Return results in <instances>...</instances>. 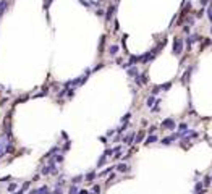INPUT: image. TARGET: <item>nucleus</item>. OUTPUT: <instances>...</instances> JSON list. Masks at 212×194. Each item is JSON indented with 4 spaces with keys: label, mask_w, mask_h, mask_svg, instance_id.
Segmentation results:
<instances>
[{
    "label": "nucleus",
    "mask_w": 212,
    "mask_h": 194,
    "mask_svg": "<svg viewBox=\"0 0 212 194\" xmlns=\"http://www.w3.org/2000/svg\"><path fill=\"white\" fill-rule=\"evenodd\" d=\"M181 52H183V39L175 37L173 39V54L175 55H181Z\"/></svg>",
    "instance_id": "nucleus-1"
},
{
    "label": "nucleus",
    "mask_w": 212,
    "mask_h": 194,
    "mask_svg": "<svg viewBox=\"0 0 212 194\" xmlns=\"http://www.w3.org/2000/svg\"><path fill=\"white\" fill-rule=\"evenodd\" d=\"M175 126H176V123H175L173 118H165V120L162 121V128H164V130H173Z\"/></svg>",
    "instance_id": "nucleus-2"
},
{
    "label": "nucleus",
    "mask_w": 212,
    "mask_h": 194,
    "mask_svg": "<svg viewBox=\"0 0 212 194\" xmlns=\"http://www.w3.org/2000/svg\"><path fill=\"white\" fill-rule=\"evenodd\" d=\"M198 41H199V36H198V34H191V36H188V37H186V47L191 48L193 44L198 42Z\"/></svg>",
    "instance_id": "nucleus-3"
},
{
    "label": "nucleus",
    "mask_w": 212,
    "mask_h": 194,
    "mask_svg": "<svg viewBox=\"0 0 212 194\" xmlns=\"http://www.w3.org/2000/svg\"><path fill=\"white\" fill-rule=\"evenodd\" d=\"M134 133H128L126 136H125V138H123V142H125L126 146H130V144H133L134 142Z\"/></svg>",
    "instance_id": "nucleus-4"
},
{
    "label": "nucleus",
    "mask_w": 212,
    "mask_h": 194,
    "mask_svg": "<svg viewBox=\"0 0 212 194\" xmlns=\"http://www.w3.org/2000/svg\"><path fill=\"white\" fill-rule=\"evenodd\" d=\"M178 138V134H172V136H167V138H164L162 139V144L164 146H170L172 142H173V141Z\"/></svg>",
    "instance_id": "nucleus-5"
},
{
    "label": "nucleus",
    "mask_w": 212,
    "mask_h": 194,
    "mask_svg": "<svg viewBox=\"0 0 212 194\" xmlns=\"http://www.w3.org/2000/svg\"><path fill=\"white\" fill-rule=\"evenodd\" d=\"M113 13H115V5H110L109 10H107V15H105V20L110 21V20H112V16H113Z\"/></svg>",
    "instance_id": "nucleus-6"
},
{
    "label": "nucleus",
    "mask_w": 212,
    "mask_h": 194,
    "mask_svg": "<svg viewBox=\"0 0 212 194\" xmlns=\"http://www.w3.org/2000/svg\"><path fill=\"white\" fill-rule=\"evenodd\" d=\"M204 192V186H202V181H198L196 186H194V194H202Z\"/></svg>",
    "instance_id": "nucleus-7"
},
{
    "label": "nucleus",
    "mask_w": 212,
    "mask_h": 194,
    "mask_svg": "<svg viewBox=\"0 0 212 194\" xmlns=\"http://www.w3.org/2000/svg\"><path fill=\"white\" fill-rule=\"evenodd\" d=\"M7 7H8V2H7V0H2V2H0V16H2L3 13H5Z\"/></svg>",
    "instance_id": "nucleus-8"
},
{
    "label": "nucleus",
    "mask_w": 212,
    "mask_h": 194,
    "mask_svg": "<svg viewBox=\"0 0 212 194\" xmlns=\"http://www.w3.org/2000/svg\"><path fill=\"white\" fill-rule=\"evenodd\" d=\"M154 104H156V97H154V95L147 97V100H146V105H147L149 108H152V107H154Z\"/></svg>",
    "instance_id": "nucleus-9"
},
{
    "label": "nucleus",
    "mask_w": 212,
    "mask_h": 194,
    "mask_svg": "<svg viewBox=\"0 0 212 194\" xmlns=\"http://www.w3.org/2000/svg\"><path fill=\"white\" fill-rule=\"evenodd\" d=\"M115 168L120 171V173H125V171H128V165H126V164H118Z\"/></svg>",
    "instance_id": "nucleus-10"
},
{
    "label": "nucleus",
    "mask_w": 212,
    "mask_h": 194,
    "mask_svg": "<svg viewBox=\"0 0 212 194\" xmlns=\"http://www.w3.org/2000/svg\"><path fill=\"white\" fill-rule=\"evenodd\" d=\"M156 141H157L156 134H149L147 138H146V144H152V142H156Z\"/></svg>",
    "instance_id": "nucleus-11"
},
{
    "label": "nucleus",
    "mask_w": 212,
    "mask_h": 194,
    "mask_svg": "<svg viewBox=\"0 0 212 194\" xmlns=\"http://www.w3.org/2000/svg\"><path fill=\"white\" fill-rule=\"evenodd\" d=\"M128 74H130V76H134V78H136V76L139 74V73H138V68H136V67L128 68Z\"/></svg>",
    "instance_id": "nucleus-12"
},
{
    "label": "nucleus",
    "mask_w": 212,
    "mask_h": 194,
    "mask_svg": "<svg viewBox=\"0 0 212 194\" xmlns=\"http://www.w3.org/2000/svg\"><path fill=\"white\" fill-rule=\"evenodd\" d=\"M96 178V171H89V173L86 175V181L87 183H92V180Z\"/></svg>",
    "instance_id": "nucleus-13"
},
{
    "label": "nucleus",
    "mask_w": 212,
    "mask_h": 194,
    "mask_svg": "<svg viewBox=\"0 0 212 194\" xmlns=\"http://www.w3.org/2000/svg\"><path fill=\"white\" fill-rule=\"evenodd\" d=\"M193 70H194V67H191V68H188V70H186V73H185V76H183V81H185V83H186L188 79H189V76H191V71H193Z\"/></svg>",
    "instance_id": "nucleus-14"
},
{
    "label": "nucleus",
    "mask_w": 212,
    "mask_h": 194,
    "mask_svg": "<svg viewBox=\"0 0 212 194\" xmlns=\"http://www.w3.org/2000/svg\"><path fill=\"white\" fill-rule=\"evenodd\" d=\"M109 54H110V55H117V54H118V45H110Z\"/></svg>",
    "instance_id": "nucleus-15"
},
{
    "label": "nucleus",
    "mask_w": 212,
    "mask_h": 194,
    "mask_svg": "<svg viewBox=\"0 0 212 194\" xmlns=\"http://www.w3.org/2000/svg\"><path fill=\"white\" fill-rule=\"evenodd\" d=\"M143 139H144V131H141L138 136H134V142H141Z\"/></svg>",
    "instance_id": "nucleus-16"
},
{
    "label": "nucleus",
    "mask_w": 212,
    "mask_h": 194,
    "mask_svg": "<svg viewBox=\"0 0 212 194\" xmlns=\"http://www.w3.org/2000/svg\"><path fill=\"white\" fill-rule=\"evenodd\" d=\"M37 194H49V188L47 186H42L37 189Z\"/></svg>",
    "instance_id": "nucleus-17"
},
{
    "label": "nucleus",
    "mask_w": 212,
    "mask_h": 194,
    "mask_svg": "<svg viewBox=\"0 0 212 194\" xmlns=\"http://www.w3.org/2000/svg\"><path fill=\"white\" fill-rule=\"evenodd\" d=\"M139 79H141V83H143V84H146V83H147V81H149V79H147V74H146V73H143V74H139Z\"/></svg>",
    "instance_id": "nucleus-18"
},
{
    "label": "nucleus",
    "mask_w": 212,
    "mask_h": 194,
    "mask_svg": "<svg viewBox=\"0 0 212 194\" xmlns=\"http://www.w3.org/2000/svg\"><path fill=\"white\" fill-rule=\"evenodd\" d=\"M210 181H212V178H210V176H206V178H204V183H202V186L207 188V186L210 184Z\"/></svg>",
    "instance_id": "nucleus-19"
},
{
    "label": "nucleus",
    "mask_w": 212,
    "mask_h": 194,
    "mask_svg": "<svg viewBox=\"0 0 212 194\" xmlns=\"http://www.w3.org/2000/svg\"><path fill=\"white\" fill-rule=\"evenodd\" d=\"M186 130H188V125H186V123H181V125L178 126V131H180V133H183V131H186Z\"/></svg>",
    "instance_id": "nucleus-20"
},
{
    "label": "nucleus",
    "mask_w": 212,
    "mask_h": 194,
    "mask_svg": "<svg viewBox=\"0 0 212 194\" xmlns=\"http://www.w3.org/2000/svg\"><path fill=\"white\" fill-rule=\"evenodd\" d=\"M68 194H78V186H76V184H73V186L70 188V192Z\"/></svg>",
    "instance_id": "nucleus-21"
},
{
    "label": "nucleus",
    "mask_w": 212,
    "mask_h": 194,
    "mask_svg": "<svg viewBox=\"0 0 212 194\" xmlns=\"http://www.w3.org/2000/svg\"><path fill=\"white\" fill-rule=\"evenodd\" d=\"M57 152H58V147H54V149H52V151L49 152L46 157H54V154H57Z\"/></svg>",
    "instance_id": "nucleus-22"
},
{
    "label": "nucleus",
    "mask_w": 212,
    "mask_h": 194,
    "mask_svg": "<svg viewBox=\"0 0 212 194\" xmlns=\"http://www.w3.org/2000/svg\"><path fill=\"white\" fill-rule=\"evenodd\" d=\"M112 168H113V167H109V168H105L104 171H100V176H105V175H109L110 171H112Z\"/></svg>",
    "instance_id": "nucleus-23"
},
{
    "label": "nucleus",
    "mask_w": 212,
    "mask_h": 194,
    "mask_svg": "<svg viewBox=\"0 0 212 194\" xmlns=\"http://www.w3.org/2000/svg\"><path fill=\"white\" fill-rule=\"evenodd\" d=\"M81 180H83V176H81V175H79V176H74V178H73V184L81 183Z\"/></svg>",
    "instance_id": "nucleus-24"
},
{
    "label": "nucleus",
    "mask_w": 212,
    "mask_h": 194,
    "mask_svg": "<svg viewBox=\"0 0 212 194\" xmlns=\"http://www.w3.org/2000/svg\"><path fill=\"white\" fill-rule=\"evenodd\" d=\"M105 160H107V157H105V155H102V157L99 158V162H97V165H99V167H100V165H104V162H105Z\"/></svg>",
    "instance_id": "nucleus-25"
},
{
    "label": "nucleus",
    "mask_w": 212,
    "mask_h": 194,
    "mask_svg": "<svg viewBox=\"0 0 212 194\" xmlns=\"http://www.w3.org/2000/svg\"><path fill=\"white\" fill-rule=\"evenodd\" d=\"M130 118H131V113H126V115L122 118V123H126L128 120H130Z\"/></svg>",
    "instance_id": "nucleus-26"
},
{
    "label": "nucleus",
    "mask_w": 212,
    "mask_h": 194,
    "mask_svg": "<svg viewBox=\"0 0 212 194\" xmlns=\"http://www.w3.org/2000/svg\"><path fill=\"white\" fill-rule=\"evenodd\" d=\"M16 188H18V184H16V183H11L10 186H8V191H15Z\"/></svg>",
    "instance_id": "nucleus-27"
},
{
    "label": "nucleus",
    "mask_w": 212,
    "mask_h": 194,
    "mask_svg": "<svg viewBox=\"0 0 212 194\" xmlns=\"http://www.w3.org/2000/svg\"><path fill=\"white\" fill-rule=\"evenodd\" d=\"M54 162H63V154H58V155L55 157V160Z\"/></svg>",
    "instance_id": "nucleus-28"
},
{
    "label": "nucleus",
    "mask_w": 212,
    "mask_h": 194,
    "mask_svg": "<svg viewBox=\"0 0 212 194\" xmlns=\"http://www.w3.org/2000/svg\"><path fill=\"white\" fill-rule=\"evenodd\" d=\"M52 194H63V191H62V188H55L54 191H52Z\"/></svg>",
    "instance_id": "nucleus-29"
},
{
    "label": "nucleus",
    "mask_w": 212,
    "mask_h": 194,
    "mask_svg": "<svg viewBox=\"0 0 212 194\" xmlns=\"http://www.w3.org/2000/svg\"><path fill=\"white\" fill-rule=\"evenodd\" d=\"M92 191H94L96 194H99V192H100V188H99V186H97V184H96V186L92 188Z\"/></svg>",
    "instance_id": "nucleus-30"
},
{
    "label": "nucleus",
    "mask_w": 212,
    "mask_h": 194,
    "mask_svg": "<svg viewBox=\"0 0 212 194\" xmlns=\"http://www.w3.org/2000/svg\"><path fill=\"white\" fill-rule=\"evenodd\" d=\"M156 130H157L156 126H151V128H149V134H154V131H156Z\"/></svg>",
    "instance_id": "nucleus-31"
},
{
    "label": "nucleus",
    "mask_w": 212,
    "mask_h": 194,
    "mask_svg": "<svg viewBox=\"0 0 212 194\" xmlns=\"http://www.w3.org/2000/svg\"><path fill=\"white\" fill-rule=\"evenodd\" d=\"M199 2H201V5H202V7H206L207 3H209V0H199Z\"/></svg>",
    "instance_id": "nucleus-32"
},
{
    "label": "nucleus",
    "mask_w": 212,
    "mask_h": 194,
    "mask_svg": "<svg viewBox=\"0 0 212 194\" xmlns=\"http://www.w3.org/2000/svg\"><path fill=\"white\" fill-rule=\"evenodd\" d=\"M189 29H191V26H189V24H188V26H185V33H186V34L189 33Z\"/></svg>",
    "instance_id": "nucleus-33"
},
{
    "label": "nucleus",
    "mask_w": 212,
    "mask_h": 194,
    "mask_svg": "<svg viewBox=\"0 0 212 194\" xmlns=\"http://www.w3.org/2000/svg\"><path fill=\"white\" fill-rule=\"evenodd\" d=\"M78 194H89V192H87L86 189H81V191H78Z\"/></svg>",
    "instance_id": "nucleus-34"
},
{
    "label": "nucleus",
    "mask_w": 212,
    "mask_h": 194,
    "mask_svg": "<svg viewBox=\"0 0 212 194\" xmlns=\"http://www.w3.org/2000/svg\"><path fill=\"white\" fill-rule=\"evenodd\" d=\"M29 194H37V189H33V191H31Z\"/></svg>",
    "instance_id": "nucleus-35"
},
{
    "label": "nucleus",
    "mask_w": 212,
    "mask_h": 194,
    "mask_svg": "<svg viewBox=\"0 0 212 194\" xmlns=\"http://www.w3.org/2000/svg\"><path fill=\"white\" fill-rule=\"evenodd\" d=\"M23 192H24V189H20V191L16 192V194H23Z\"/></svg>",
    "instance_id": "nucleus-36"
},
{
    "label": "nucleus",
    "mask_w": 212,
    "mask_h": 194,
    "mask_svg": "<svg viewBox=\"0 0 212 194\" xmlns=\"http://www.w3.org/2000/svg\"><path fill=\"white\" fill-rule=\"evenodd\" d=\"M210 33H212V28H210Z\"/></svg>",
    "instance_id": "nucleus-37"
},
{
    "label": "nucleus",
    "mask_w": 212,
    "mask_h": 194,
    "mask_svg": "<svg viewBox=\"0 0 212 194\" xmlns=\"http://www.w3.org/2000/svg\"><path fill=\"white\" fill-rule=\"evenodd\" d=\"M210 178H212V176H210Z\"/></svg>",
    "instance_id": "nucleus-38"
}]
</instances>
